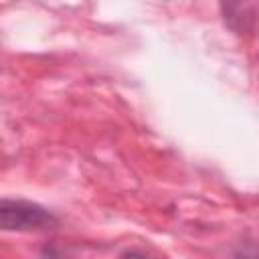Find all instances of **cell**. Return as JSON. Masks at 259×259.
<instances>
[{
    "label": "cell",
    "instance_id": "6da1fadb",
    "mask_svg": "<svg viewBox=\"0 0 259 259\" xmlns=\"http://www.w3.org/2000/svg\"><path fill=\"white\" fill-rule=\"evenodd\" d=\"M57 219L40 204L26 200H0V231H42Z\"/></svg>",
    "mask_w": 259,
    "mask_h": 259
},
{
    "label": "cell",
    "instance_id": "7a4b0ae2",
    "mask_svg": "<svg viewBox=\"0 0 259 259\" xmlns=\"http://www.w3.org/2000/svg\"><path fill=\"white\" fill-rule=\"evenodd\" d=\"M221 8L225 14V22L237 30L247 32L255 20V6L253 0H221Z\"/></svg>",
    "mask_w": 259,
    "mask_h": 259
}]
</instances>
